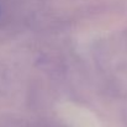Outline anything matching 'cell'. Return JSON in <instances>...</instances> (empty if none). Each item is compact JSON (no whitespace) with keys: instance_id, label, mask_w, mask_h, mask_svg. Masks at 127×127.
Instances as JSON below:
<instances>
[{"instance_id":"1","label":"cell","mask_w":127,"mask_h":127,"mask_svg":"<svg viewBox=\"0 0 127 127\" xmlns=\"http://www.w3.org/2000/svg\"><path fill=\"white\" fill-rule=\"evenodd\" d=\"M0 15H1V6H0Z\"/></svg>"}]
</instances>
